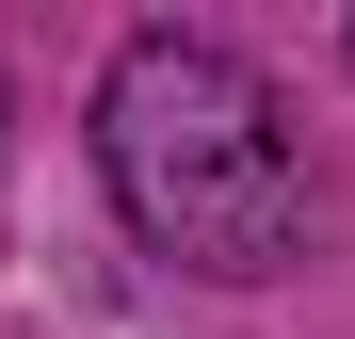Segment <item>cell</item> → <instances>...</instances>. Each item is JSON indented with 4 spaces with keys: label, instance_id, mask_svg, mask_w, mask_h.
Masks as SVG:
<instances>
[{
    "label": "cell",
    "instance_id": "1",
    "mask_svg": "<svg viewBox=\"0 0 355 339\" xmlns=\"http://www.w3.org/2000/svg\"><path fill=\"white\" fill-rule=\"evenodd\" d=\"M97 194L146 259L210 275V291H275L323 259V162L291 97L226 33H178V17L97 65Z\"/></svg>",
    "mask_w": 355,
    "mask_h": 339
},
{
    "label": "cell",
    "instance_id": "2",
    "mask_svg": "<svg viewBox=\"0 0 355 339\" xmlns=\"http://www.w3.org/2000/svg\"><path fill=\"white\" fill-rule=\"evenodd\" d=\"M0 130H17V97H0Z\"/></svg>",
    "mask_w": 355,
    "mask_h": 339
}]
</instances>
